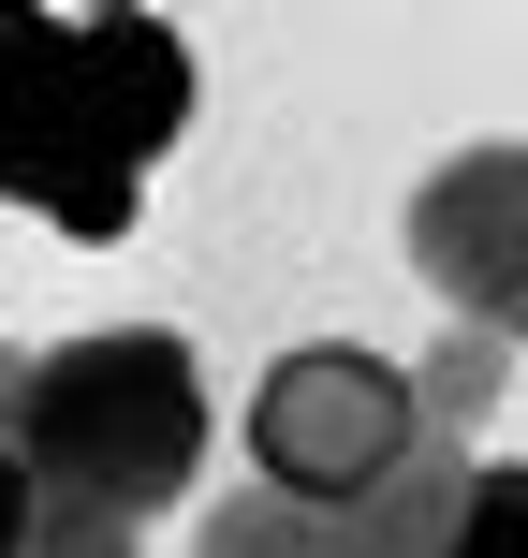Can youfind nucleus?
Segmentation results:
<instances>
[{"instance_id": "3", "label": "nucleus", "mask_w": 528, "mask_h": 558, "mask_svg": "<svg viewBox=\"0 0 528 558\" xmlns=\"http://www.w3.org/2000/svg\"><path fill=\"white\" fill-rule=\"evenodd\" d=\"M412 441H426L412 367L367 353V338H308V353H279L265 397H250V471L279 485V500H323V514L367 500Z\"/></svg>"}, {"instance_id": "2", "label": "nucleus", "mask_w": 528, "mask_h": 558, "mask_svg": "<svg viewBox=\"0 0 528 558\" xmlns=\"http://www.w3.org/2000/svg\"><path fill=\"white\" fill-rule=\"evenodd\" d=\"M0 456L29 500H88L118 530H162L176 500H206V367L162 324L103 338H0Z\"/></svg>"}, {"instance_id": "5", "label": "nucleus", "mask_w": 528, "mask_h": 558, "mask_svg": "<svg viewBox=\"0 0 528 558\" xmlns=\"http://www.w3.org/2000/svg\"><path fill=\"white\" fill-rule=\"evenodd\" d=\"M500 383H514V338H484V324H455V308H441V338L412 353V412L441 426V441H470V426L500 412Z\"/></svg>"}, {"instance_id": "1", "label": "nucleus", "mask_w": 528, "mask_h": 558, "mask_svg": "<svg viewBox=\"0 0 528 558\" xmlns=\"http://www.w3.org/2000/svg\"><path fill=\"white\" fill-rule=\"evenodd\" d=\"M176 118H192V45L162 15L0 0V206L59 221L74 251H118Z\"/></svg>"}, {"instance_id": "4", "label": "nucleus", "mask_w": 528, "mask_h": 558, "mask_svg": "<svg viewBox=\"0 0 528 558\" xmlns=\"http://www.w3.org/2000/svg\"><path fill=\"white\" fill-rule=\"evenodd\" d=\"M412 279L528 353V147H455L412 192Z\"/></svg>"}, {"instance_id": "7", "label": "nucleus", "mask_w": 528, "mask_h": 558, "mask_svg": "<svg viewBox=\"0 0 528 558\" xmlns=\"http://www.w3.org/2000/svg\"><path fill=\"white\" fill-rule=\"evenodd\" d=\"M441 558H528V456H484L470 471V514H455Z\"/></svg>"}, {"instance_id": "8", "label": "nucleus", "mask_w": 528, "mask_h": 558, "mask_svg": "<svg viewBox=\"0 0 528 558\" xmlns=\"http://www.w3.org/2000/svg\"><path fill=\"white\" fill-rule=\"evenodd\" d=\"M29 544V485H15V456H0V558Z\"/></svg>"}, {"instance_id": "6", "label": "nucleus", "mask_w": 528, "mask_h": 558, "mask_svg": "<svg viewBox=\"0 0 528 558\" xmlns=\"http://www.w3.org/2000/svg\"><path fill=\"white\" fill-rule=\"evenodd\" d=\"M206 558H353V514L279 500V485H221L206 500Z\"/></svg>"}]
</instances>
